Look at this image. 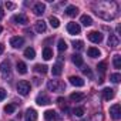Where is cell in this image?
<instances>
[{
	"mask_svg": "<svg viewBox=\"0 0 121 121\" xmlns=\"http://www.w3.org/2000/svg\"><path fill=\"white\" fill-rule=\"evenodd\" d=\"M95 13L104 20H112L118 16V6L115 2H101L95 7Z\"/></svg>",
	"mask_w": 121,
	"mask_h": 121,
	"instance_id": "cell-1",
	"label": "cell"
},
{
	"mask_svg": "<svg viewBox=\"0 0 121 121\" xmlns=\"http://www.w3.org/2000/svg\"><path fill=\"white\" fill-rule=\"evenodd\" d=\"M47 88L48 91H53V93H60V91H64L66 90V84L60 80H50L47 83Z\"/></svg>",
	"mask_w": 121,
	"mask_h": 121,
	"instance_id": "cell-2",
	"label": "cell"
},
{
	"mask_svg": "<svg viewBox=\"0 0 121 121\" xmlns=\"http://www.w3.org/2000/svg\"><path fill=\"white\" fill-rule=\"evenodd\" d=\"M17 91H19V94H22V95H27V94L30 93V83L26 81V80L19 81V84H17Z\"/></svg>",
	"mask_w": 121,
	"mask_h": 121,
	"instance_id": "cell-3",
	"label": "cell"
},
{
	"mask_svg": "<svg viewBox=\"0 0 121 121\" xmlns=\"http://www.w3.org/2000/svg\"><path fill=\"white\" fill-rule=\"evenodd\" d=\"M0 73L4 78L10 77V73H12V69H10V61L9 60H4V61L0 64Z\"/></svg>",
	"mask_w": 121,
	"mask_h": 121,
	"instance_id": "cell-4",
	"label": "cell"
},
{
	"mask_svg": "<svg viewBox=\"0 0 121 121\" xmlns=\"http://www.w3.org/2000/svg\"><path fill=\"white\" fill-rule=\"evenodd\" d=\"M87 37H88V40L93 41V43H101V41H103V34H101L100 31H90V33L87 34Z\"/></svg>",
	"mask_w": 121,
	"mask_h": 121,
	"instance_id": "cell-5",
	"label": "cell"
},
{
	"mask_svg": "<svg viewBox=\"0 0 121 121\" xmlns=\"http://www.w3.org/2000/svg\"><path fill=\"white\" fill-rule=\"evenodd\" d=\"M110 114L114 120H120L121 118V107L120 104H114L111 108H110Z\"/></svg>",
	"mask_w": 121,
	"mask_h": 121,
	"instance_id": "cell-6",
	"label": "cell"
},
{
	"mask_svg": "<svg viewBox=\"0 0 121 121\" xmlns=\"http://www.w3.org/2000/svg\"><path fill=\"white\" fill-rule=\"evenodd\" d=\"M36 103H37L39 105H47V104H50V103H51V100L48 98V95H47V94L41 93V94H39V95H37Z\"/></svg>",
	"mask_w": 121,
	"mask_h": 121,
	"instance_id": "cell-7",
	"label": "cell"
},
{
	"mask_svg": "<svg viewBox=\"0 0 121 121\" xmlns=\"http://www.w3.org/2000/svg\"><path fill=\"white\" fill-rule=\"evenodd\" d=\"M44 10H46V6H44V3H41V2H39V3H36V4L33 6V13H34L36 16H41V14L44 13Z\"/></svg>",
	"mask_w": 121,
	"mask_h": 121,
	"instance_id": "cell-8",
	"label": "cell"
},
{
	"mask_svg": "<svg viewBox=\"0 0 121 121\" xmlns=\"http://www.w3.org/2000/svg\"><path fill=\"white\" fill-rule=\"evenodd\" d=\"M10 44H12V47H14V48H20L23 44H24V39L23 37H12L10 39Z\"/></svg>",
	"mask_w": 121,
	"mask_h": 121,
	"instance_id": "cell-9",
	"label": "cell"
},
{
	"mask_svg": "<svg viewBox=\"0 0 121 121\" xmlns=\"http://www.w3.org/2000/svg\"><path fill=\"white\" fill-rule=\"evenodd\" d=\"M67 30H69V33H70V34H80V31H81V27H80L77 23H69V26H67Z\"/></svg>",
	"mask_w": 121,
	"mask_h": 121,
	"instance_id": "cell-10",
	"label": "cell"
},
{
	"mask_svg": "<svg viewBox=\"0 0 121 121\" xmlns=\"http://www.w3.org/2000/svg\"><path fill=\"white\" fill-rule=\"evenodd\" d=\"M13 20H14V23H17V24H23V26L29 23V19H27L26 14H16V16L13 17Z\"/></svg>",
	"mask_w": 121,
	"mask_h": 121,
	"instance_id": "cell-11",
	"label": "cell"
},
{
	"mask_svg": "<svg viewBox=\"0 0 121 121\" xmlns=\"http://www.w3.org/2000/svg\"><path fill=\"white\" fill-rule=\"evenodd\" d=\"M26 121H37V111L33 108H29L26 111Z\"/></svg>",
	"mask_w": 121,
	"mask_h": 121,
	"instance_id": "cell-12",
	"label": "cell"
},
{
	"mask_svg": "<svg viewBox=\"0 0 121 121\" xmlns=\"http://www.w3.org/2000/svg\"><path fill=\"white\" fill-rule=\"evenodd\" d=\"M108 46L110 47H118L120 46V39L117 34H110L108 37Z\"/></svg>",
	"mask_w": 121,
	"mask_h": 121,
	"instance_id": "cell-13",
	"label": "cell"
},
{
	"mask_svg": "<svg viewBox=\"0 0 121 121\" xmlns=\"http://www.w3.org/2000/svg\"><path fill=\"white\" fill-rule=\"evenodd\" d=\"M34 29H36V31H37V33H44V31H46V29H47V24H46V22L39 20V22H36Z\"/></svg>",
	"mask_w": 121,
	"mask_h": 121,
	"instance_id": "cell-14",
	"label": "cell"
},
{
	"mask_svg": "<svg viewBox=\"0 0 121 121\" xmlns=\"http://www.w3.org/2000/svg\"><path fill=\"white\" fill-rule=\"evenodd\" d=\"M69 80H70V83H71L74 87H83V86H84V80H83V78H80V77L71 76Z\"/></svg>",
	"mask_w": 121,
	"mask_h": 121,
	"instance_id": "cell-15",
	"label": "cell"
},
{
	"mask_svg": "<svg viewBox=\"0 0 121 121\" xmlns=\"http://www.w3.org/2000/svg\"><path fill=\"white\" fill-rule=\"evenodd\" d=\"M56 118H58V115H57L56 111L47 110V111L44 112V120H46V121H53V120H56Z\"/></svg>",
	"mask_w": 121,
	"mask_h": 121,
	"instance_id": "cell-16",
	"label": "cell"
},
{
	"mask_svg": "<svg viewBox=\"0 0 121 121\" xmlns=\"http://www.w3.org/2000/svg\"><path fill=\"white\" fill-rule=\"evenodd\" d=\"M66 14H67V16H70V17H74V16H77V14H78V9H77L76 6L70 4V6H67V9H66Z\"/></svg>",
	"mask_w": 121,
	"mask_h": 121,
	"instance_id": "cell-17",
	"label": "cell"
},
{
	"mask_svg": "<svg viewBox=\"0 0 121 121\" xmlns=\"http://www.w3.org/2000/svg\"><path fill=\"white\" fill-rule=\"evenodd\" d=\"M71 60H73V63H74L77 67H83V64H84L83 57H81L80 54H73V56H71Z\"/></svg>",
	"mask_w": 121,
	"mask_h": 121,
	"instance_id": "cell-18",
	"label": "cell"
},
{
	"mask_svg": "<svg viewBox=\"0 0 121 121\" xmlns=\"http://www.w3.org/2000/svg\"><path fill=\"white\" fill-rule=\"evenodd\" d=\"M103 95H104V100L110 101L111 98H114V90L112 88H104L103 90Z\"/></svg>",
	"mask_w": 121,
	"mask_h": 121,
	"instance_id": "cell-19",
	"label": "cell"
},
{
	"mask_svg": "<svg viewBox=\"0 0 121 121\" xmlns=\"http://www.w3.org/2000/svg\"><path fill=\"white\" fill-rule=\"evenodd\" d=\"M51 73H53V76H60V74H61V73H63V66H61V63L54 64L53 69H51Z\"/></svg>",
	"mask_w": 121,
	"mask_h": 121,
	"instance_id": "cell-20",
	"label": "cell"
},
{
	"mask_svg": "<svg viewBox=\"0 0 121 121\" xmlns=\"http://www.w3.org/2000/svg\"><path fill=\"white\" fill-rule=\"evenodd\" d=\"M87 53H88V57H93V58L100 57V54H101V51H100L98 48H95V47H90V48L87 50Z\"/></svg>",
	"mask_w": 121,
	"mask_h": 121,
	"instance_id": "cell-21",
	"label": "cell"
},
{
	"mask_svg": "<svg viewBox=\"0 0 121 121\" xmlns=\"http://www.w3.org/2000/svg\"><path fill=\"white\" fill-rule=\"evenodd\" d=\"M24 57H26V58H29V60H33V58L36 57V51H34V48L27 47V48L24 50Z\"/></svg>",
	"mask_w": 121,
	"mask_h": 121,
	"instance_id": "cell-22",
	"label": "cell"
},
{
	"mask_svg": "<svg viewBox=\"0 0 121 121\" xmlns=\"http://www.w3.org/2000/svg\"><path fill=\"white\" fill-rule=\"evenodd\" d=\"M16 69H17V71H19L20 74H26V73H27V66H26L23 61H17Z\"/></svg>",
	"mask_w": 121,
	"mask_h": 121,
	"instance_id": "cell-23",
	"label": "cell"
},
{
	"mask_svg": "<svg viewBox=\"0 0 121 121\" xmlns=\"http://www.w3.org/2000/svg\"><path fill=\"white\" fill-rule=\"evenodd\" d=\"M84 97H86V95H84L83 93H73V94L70 95V100H71V101H76V103H77V101H81V100H83Z\"/></svg>",
	"mask_w": 121,
	"mask_h": 121,
	"instance_id": "cell-24",
	"label": "cell"
},
{
	"mask_svg": "<svg viewBox=\"0 0 121 121\" xmlns=\"http://www.w3.org/2000/svg\"><path fill=\"white\" fill-rule=\"evenodd\" d=\"M81 23L84 24V26H91L93 24V19L90 17V16H87V14H84V16H81Z\"/></svg>",
	"mask_w": 121,
	"mask_h": 121,
	"instance_id": "cell-25",
	"label": "cell"
},
{
	"mask_svg": "<svg viewBox=\"0 0 121 121\" xmlns=\"http://www.w3.org/2000/svg\"><path fill=\"white\" fill-rule=\"evenodd\" d=\"M51 57H53V51H51V48L46 47V48L43 50V58H44V60H50Z\"/></svg>",
	"mask_w": 121,
	"mask_h": 121,
	"instance_id": "cell-26",
	"label": "cell"
},
{
	"mask_svg": "<svg viewBox=\"0 0 121 121\" xmlns=\"http://www.w3.org/2000/svg\"><path fill=\"white\" fill-rule=\"evenodd\" d=\"M34 70L37 73H41V74H46L48 70H47V66H41V64H36L34 66Z\"/></svg>",
	"mask_w": 121,
	"mask_h": 121,
	"instance_id": "cell-27",
	"label": "cell"
},
{
	"mask_svg": "<svg viewBox=\"0 0 121 121\" xmlns=\"http://www.w3.org/2000/svg\"><path fill=\"white\" fill-rule=\"evenodd\" d=\"M114 67L115 69H121V56L120 54L114 56Z\"/></svg>",
	"mask_w": 121,
	"mask_h": 121,
	"instance_id": "cell-28",
	"label": "cell"
},
{
	"mask_svg": "<svg viewBox=\"0 0 121 121\" xmlns=\"http://www.w3.org/2000/svg\"><path fill=\"white\" fill-rule=\"evenodd\" d=\"M110 80L117 84V83H120V80H121V74H120V73H114V74L110 76Z\"/></svg>",
	"mask_w": 121,
	"mask_h": 121,
	"instance_id": "cell-29",
	"label": "cell"
},
{
	"mask_svg": "<svg viewBox=\"0 0 121 121\" xmlns=\"http://www.w3.org/2000/svg\"><path fill=\"white\" fill-rule=\"evenodd\" d=\"M50 24H51V27H54V29H57L58 26H60V20L57 19V17H50Z\"/></svg>",
	"mask_w": 121,
	"mask_h": 121,
	"instance_id": "cell-30",
	"label": "cell"
},
{
	"mask_svg": "<svg viewBox=\"0 0 121 121\" xmlns=\"http://www.w3.org/2000/svg\"><path fill=\"white\" fill-rule=\"evenodd\" d=\"M67 48V43L61 39V40H58V51H66Z\"/></svg>",
	"mask_w": 121,
	"mask_h": 121,
	"instance_id": "cell-31",
	"label": "cell"
},
{
	"mask_svg": "<svg viewBox=\"0 0 121 121\" xmlns=\"http://www.w3.org/2000/svg\"><path fill=\"white\" fill-rule=\"evenodd\" d=\"M97 69H98V71H100L101 74H104L105 70H107V63H105V61H101V63L97 66Z\"/></svg>",
	"mask_w": 121,
	"mask_h": 121,
	"instance_id": "cell-32",
	"label": "cell"
},
{
	"mask_svg": "<svg viewBox=\"0 0 121 121\" xmlns=\"http://www.w3.org/2000/svg\"><path fill=\"white\" fill-rule=\"evenodd\" d=\"M14 110H16V105H14V104H7V105L4 107V111H6L7 114H13Z\"/></svg>",
	"mask_w": 121,
	"mask_h": 121,
	"instance_id": "cell-33",
	"label": "cell"
},
{
	"mask_svg": "<svg viewBox=\"0 0 121 121\" xmlns=\"http://www.w3.org/2000/svg\"><path fill=\"white\" fill-rule=\"evenodd\" d=\"M83 46H84V43H83L81 40L73 41V47H74V50H81V48H83Z\"/></svg>",
	"mask_w": 121,
	"mask_h": 121,
	"instance_id": "cell-34",
	"label": "cell"
},
{
	"mask_svg": "<svg viewBox=\"0 0 121 121\" xmlns=\"http://www.w3.org/2000/svg\"><path fill=\"white\" fill-rule=\"evenodd\" d=\"M74 115H77V117H83L84 115V108L83 107H77V108H74Z\"/></svg>",
	"mask_w": 121,
	"mask_h": 121,
	"instance_id": "cell-35",
	"label": "cell"
},
{
	"mask_svg": "<svg viewBox=\"0 0 121 121\" xmlns=\"http://www.w3.org/2000/svg\"><path fill=\"white\" fill-rule=\"evenodd\" d=\"M83 73H84L86 76H88V77H93V73H91V70H90L88 67H84V69H83Z\"/></svg>",
	"mask_w": 121,
	"mask_h": 121,
	"instance_id": "cell-36",
	"label": "cell"
},
{
	"mask_svg": "<svg viewBox=\"0 0 121 121\" xmlns=\"http://www.w3.org/2000/svg\"><path fill=\"white\" fill-rule=\"evenodd\" d=\"M6 94H7V93H6V90H4V88H0V101L6 98Z\"/></svg>",
	"mask_w": 121,
	"mask_h": 121,
	"instance_id": "cell-37",
	"label": "cell"
},
{
	"mask_svg": "<svg viewBox=\"0 0 121 121\" xmlns=\"http://www.w3.org/2000/svg\"><path fill=\"white\" fill-rule=\"evenodd\" d=\"M6 7L9 9V10H13L16 6H14V3H10V2H6Z\"/></svg>",
	"mask_w": 121,
	"mask_h": 121,
	"instance_id": "cell-38",
	"label": "cell"
},
{
	"mask_svg": "<svg viewBox=\"0 0 121 121\" xmlns=\"http://www.w3.org/2000/svg\"><path fill=\"white\" fill-rule=\"evenodd\" d=\"M57 103H58V105H61V107H63L66 101H64V98H63V97H58V98H57Z\"/></svg>",
	"mask_w": 121,
	"mask_h": 121,
	"instance_id": "cell-39",
	"label": "cell"
},
{
	"mask_svg": "<svg viewBox=\"0 0 121 121\" xmlns=\"http://www.w3.org/2000/svg\"><path fill=\"white\" fill-rule=\"evenodd\" d=\"M3 51H4V46H3V44H2V43H0V54H2V53H3Z\"/></svg>",
	"mask_w": 121,
	"mask_h": 121,
	"instance_id": "cell-40",
	"label": "cell"
},
{
	"mask_svg": "<svg viewBox=\"0 0 121 121\" xmlns=\"http://www.w3.org/2000/svg\"><path fill=\"white\" fill-rule=\"evenodd\" d=\"M3 16H4V12H3L2 9H0V20H2V19H3Z\"/></svg>",
	"mask_w": 121,
	"mask_h": 121,
	"instance_id": "cell-41",
	"label": "cell"
},
{
	"mask_svg": "<svg viewBox=\"0 0 121 121\" xmlns=\"http://www.w3.org/2000/svg\"><path fill=\"white\" fill-rule=\"evenodd\" d=\"M2 31H3V27H2V26H0V33H2Z\"/></svg>",
	"mask_w": 121,
	"mask_h": 121,
	"instance_id": "cell-42",
	"label": "cell"
}]
</instances>
